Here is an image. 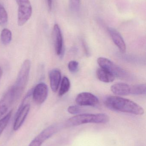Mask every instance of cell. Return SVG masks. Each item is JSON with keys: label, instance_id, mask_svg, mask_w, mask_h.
Masks as SVG:
<instances>
[{"label": "cell", "instance_id": "6da1fadb", "mask_svg": "<svg viewBox=\"0 0 146 146\" xmlns=\"http://www.w3.org/2000/svg\"><path fill=\"white\" fill-rule=\"evenodd\" d=\"M104 104L108 108L115 111L135 115H142L145 113L144 109L135 102L118 96L106 97L104 100Z\"/></svg>", "mask_w": 146, "mask_h": 146}, {"label": "cell", "instance_id": "7a4b0ae2", "mask_svg": "<svg viewBox=\"0 0 146 146\" xmlns=\"http://www.w3.org/2000/svg\"><path fill=\"white\" fill-rule=\"evenodd\" d=\"M31 67L30 60H25L21 66L14 85L11 87L15 102L20 98L27 85Z\"/></svg>", "mask_w": 146, "mask_h": 146}, {"label": "cell", "instance_id": "3957f363", "mask_svg": "<svg viewBox=\"0 0 146 146\" xmlns=\"http://www.w3.org/2000/svg\"><path fill=\"white\" fill-rule=\"evenodd\" d=\"M109 121V117L105 114H84L77 115L69 119L66 127L79 126L88 123H105Z\"/></svg>", "mask_w": 146, "mask_h": 146}, {"label": "cell", "instance_id": "277c9868", "mask_svg": "<svg viewBox=\"0 0 146 146\" xmlns=\"http://www.w3.org/2000/svg\"><path fill=\"white\" fill-rule=\"evenodd\" d=\"M146 84H140L129 85L124 83H117L112 85L111 87V92L117 95L121 96L133 94H145Z\"/></svg>", "mask_w": 146, "mask_h": 146}, {"label": "cell", "instance_id": "5b68a950", "mask_svg": "<svg viewBox=\"0 0 146 146\" xmlns=\"http://www.w3.org/2000/svg\"><path fill=\"white\" fill-rule=\"evenodd\" d=\"M97 63L101 68L109 71L115 77L121 79L129 78L128 73L107 58L99 57L97 59Z\"/></svg>", "mask_w": 146, "mask_h": 146}, {"label": "cell", "instance_id": "8992f818", "mask_svg": "<svg viewBox=\"0 0 146 146\" xmlns=\"http://www.w3.org/2000/svg\"><path fill=\"white\" fill-rule=\"evenodd\" d=\"M18 6V25L22 26L29 20L32 13V8L29 0H16Z\"/></svg>", "mask_w": 146, "mask_h": 146}, {"label": "cell", "instance_id": "52a82bcc", "mask_svg": "<svg viewBox=\"0 0 146 146\" xmlns=\"http://www.w3.org/2000/svg\"><path fill=\"white\" fill-rule=\"evenodd\" d=\"M48 88L47 85L44 82L38 84L33 89V99L34 103L37 105H41L44 103L47 99L48 95Z\"/></svg>", "mask_w": 146, "mask_h": 146}, {"label": "cell", "instance_id": "ba28073f", "mask_svg": "<svg viewBox=\"0 0 146 146\" xmlns=\"http://www.w3.org/2000/svg\"><path fill=\"white\" fill-rule=\"evenodd\" d=\"M59 128L56 126H51L44 129L34 138L28 146H41L46 140L51 137L58 131Z\"/></svg>", "mask_w": 146, "mask_h": 146}, {"label": "cell", "instance_id": "9c48e42d", "mask_svg": "<svg viewBox=\"0 0 146 146\" xmlns=\"http://www.w3.org/2000/svg\"><path fill=\"white\" fill-rule=\"evenodd\" d=\"M76 104L81 106H94L99 104V99L94 94L84 92L79 94L75 99Z\"/></svg>", "mask_w": 146, "mask_h": 146}, {"label": "cell", "instance_id": "30bf717a", "mask_svg": "<svg viewBox=\"0 0 146 146\" xmlns=\"http://www.w3.org/2000/svg\"><path fill=\"white\" fill-rule=\"evenodd\" d=\"M30 110V104H21L15 115V120L13 125V129L14 131H17L20 128L24 123Z\"/></svg>", "mask_w": 146, "mask_h": 146}, {"label": "cell", "instance_id": "8fae6325", "mask_svg": "<svg viewBox=\"0 0 146 146\" xmlns=\"http://www.w3.org/2000/svg\"><path fill=\"white\" fill-rule=\"evenodd\" d=\"M15 102L12 88L3 94L0 100V117L6 114L10 106Z\"/></svg>", "mask_w": 146, "mask_h": 146}, {"label": "cell", "instance_id": "7c38bea8", "mask_svg": "<svg viewBox=\"0 0 146 146\" xmlns=\"http://www.w3.org/2000/svg\"><path fill=\"white\" fill-rule=\"evenodd\" d=\"M52 38L56 53L57 55H61L63 52V38L61 29L57 24H55L53 27Z\"/></svg>", "mask_w": 146, "mask_h": 146}, {"label": "cell", "instance_id": "4fadbf2b", "mask_svg": "<svg viewBox=\"0 0 146 146\" xmlns=\"http://www.w3.org/2000/svg\"><path fill=\"white\" fill-rule=\"evenodd\" d=\"M109 33L113 42L122 53H124L126 50V45L121 34L115 29L113 28L108 29Z\"/></svg>", "mask_w": 146, "mask_h": 146}, {"label": "cell", "instance_id": "5bb4252c", "mask_svg": "<svg viewBox=\"0 0 146 146\" xmlns=\"http://www.w3.org/2000/svg\"><path fill=\"white\" fill-rule=\"evenodd\" d=\"M50 83L51 90L56 92L58 90L61 78V74L58 69H54L49 73Z\"/></svg>", "mask_w": 146, "mask_h": 146}, {"label": "cell", "instance_id": "9a60e30c", "mask_svg": "<svg viewBox=\"0 0 146 146\" xmlns=\"http://www.w3.org/2000/svg\"><path fill=\"white\" fill-rule=\"evenodd\" d=\"M97 76L98 79L104 82L109 83L114 81L115 76L109 71L102 68H98L97 70Z\"/></svg>", "mask_w": 146, "mask_h": 146}, {"label": "cell", "instance_id": "2e32d148", "mask_svg": "<svg viewBox=\"0 0 146 146\" xmlns=\"http://www.w3.org/2000/svg\"><path fill=\"white\" fill-rule=\"evenodd\" d=\"M12 32L7 28H4L2 31L1 34V40L3 44L7 45L12 40Z\"/></svg>", "mask_w": 146, "mask_h": 146}, {"label": "cell", "instance_id": "e0dca14e", "mask_svg": "<svg viewBox=\"0 0 146 146\" xmlns=\"http://www.w3.org/2000/svg\"><path fill=\"white\" fill-rule=\"evenodd\" d=\"M70 86V83L69 79L66 76H64L61 83V88L59 92V96H63L67 93L69 90Z\"/></svg>", "mask_w": 146, "mask_h": 146}, {"label": "cell", "instance_id": "ac0fdd59", "mask_svg": "<svg viewBox=\"0 0 146 146\" xmlns=\"http://www.w3.org/2000/svg\"><path fill=\"white\" fill-rule=\"evenodd\" d=\"M12 112L13 110H12L4 117L0 119V136L7 125L12 115Z\"/></svg>", "mask_w": 146, "mask_h": 146}, {"label": "cell", "instance_id": "d6986e66", "mask_svg": "<svg viewBox=\"0 0 146 146\" xmlns=\"http://www.w3.org/2000/svg\"><path fill=\"white\" fill-rule=\"evenodd\" d=\"M8 22V14L3 6L0 4V25L4 26Z\"/></svg>", "mask_w": 146, "mask_h": 146}, {"label": "cell", "instance_id": "ffe728a7", "mask_svg": "<svg viewBox=\"0 0 146 146\" xmlns=\"http://www.w3.org/2000/svg\"><path fill=\"white\" fill-rule=\"evenodd\" d=\"M81 0H69V8L73 13H77L80 8Z\"/></svg>", "mask_w": 146, "mask_h": 146}, {"label": "cell", "instance_id": "44dd1931", "mask_svg": "<svg viewBox=\"0 0 146 146\" xmlns=\"http://www.w3.org/2000/svg\"><path fill=\"white\" fill-rule=\"evenodd\" d=\"M79 64L75 61H71L68 64V68L69 71L72 73H75L78 71Z\"/></svg>", "mask_w": 146, "mask_h": 146}, {"label": "cell", "instance_id": "7402d4cb", "mask_svg": "<svg viewBox=\"0 0 146 146\" xmlns=\"http://www.w3.org/2000/svg\"><path fill=\"white\" fill-rule=\"evenodd\" d=\"M68 111L71 114H78L80 113L81 110L79 106H71L68 108Z\"/></svg>", "mask_w": 146, "mask_h": 146}, {"label": "cell", "instance_id": "603a6c76", "mask_svg": "<svg viewBox=\"0 0 146 146\" xmlns=\"http://www.w3.org/2000/svg\"><path fill=\"white\" fill-rule=\"evenodd\" d=\"M47 1V5L49 10H51L52 9V0H46Z\"/></svg>", "mask_w": 146, "mask_h": 146}, {"label": "cell", "instance_id": "cb8c5ba5", "mask_svg": "<svg viewBox=\"0 0 146 146\" xmlns=\"http://www.w3.org/2000/svg\"><path fill=\"white\" fill-rule=\"evenodd\" d=\"M3 74V71L2 69L0 67V81H1V78Z\"/></svg>", "mask_w": 146, "mask_h": 146}]
</instances>
